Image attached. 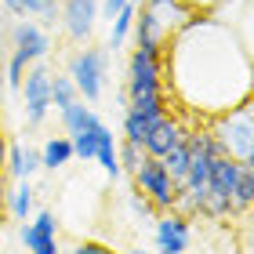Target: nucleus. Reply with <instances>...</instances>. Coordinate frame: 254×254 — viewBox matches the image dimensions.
I'll return each instance as SVG.
<instances>
[{
  "label": "nucleus",
  "mask_w": 254,
  "mask_h": 254,
  "mask_svg": "<svg viewBox=\"0 0 254 254\" xmlns=\"http://www.w3.org/2000/svg\"><path fill=\"white\" fill-rule=\"evenodd\" d=\"M62 15V29L69 40L84 44L91 37V29H95V18H98V0H62L59 7Z\"/></svg>",
  "instance_id": "obj_6"
},
{
  "label": "nucleus",
  "mask_w": 254,
  "mask_h": 254,
  "mask_svg": "<svg viewBox=\"0 0 254 254\" xmlns=\"http://www.w3.org/2000/svg\"><path fill=\"white\" fill-rule=\"evenodd\" d=\"M149 7H164V4H175V0H145Z\"/></svg>",
  "instance_id": "obj_32"
},
{
  "label": "nucleus",
  "mask_w": 254,
  "mask_h": 254,
  "mask_svg": "<svg viewBox=\"0 0 254 254\" xmlns=\"http://www.w3.org/2000/svg\"><path fill=\"white\" fill-rule=\"evenodd\" d=\"M106 76H109V55L98 48H84L73 55L69 62V80H73L76 95H84L87 102H98L106 91Z\"/></svg>",
  "instance_id": "obj_3"
},
{
  "label": "nucleus",
  "mask_w": 254,
  "mask_h": 254,
  "mask_svg": "<svg viewBox=\"0 0 254 254\" xmlns=\"http://www.w3.org/2000/svg\"><path fill=\"white\" fill-rule=\"evenodd\" d=\"M33 225H37V229H44V233H55V236H59V218H55V211H40Z\"/></svg>",
  "instance_id": "obj_25"
},
{
  "label": "nucleus",
  "mask_w": 254,
  "mask_h": 254,
  "mask_svg": "<svg viewBox=\"0 0 254 254\" xmlns=\"http://www.w3.org/2000/svg\"><path fill=\"white\" fill-rule=\"evenodd\" d=\"M131 211H134V214H149V211H153V203H149L145 196L134 192V196H131Z\"/></svg>",
  "instance_id": "obj_27"
},
{
  "label": "nucleus",
  "mask_w": 254,
  "mask_h": 254,
  "mask_svg": "<svg viewBox=\"0 0 254 254\" xmlns=\"http://www.w3.org/2000/svg\"><path fill=\"white\" fill-rule=\"evenodd\" d=\"M18 236H22V244H26L29 254H59V251H62V247H59V236H55V233H44V229H37L33 222L22 225Z\"/></svg>",
  "instance_id": "obj_12"
},
{
  "label": "nucleus",
  "mask_w": 254,
  "mask_h": 254,
  "mask_svg": "<svg viewBox=\"0 0 254 254\" xmlns=\"http://www.w3.org/2000/svg\"><path fill=\"white\" fill-rule=\"evenodd\" d=\"M69 254H109V251L102 247V244H95V240H84V244H80V247H73Z\"/></svg>",
  "instance_id": "obj_26"
},
{
  "label": "nucleus",
  "mask_w": 254,
  "mask_h": 254,
  "mask_svg": "<svg viewBox=\"0 0 254 254\" xmlns=\"http://www.w3.org/2000/svg\"><path fill=\"white\" fill-rule=\"evenodd\" d=\"M22 4H26V15H40L44 22H55L62 0H22Z\"/></svg>",
  "instance_id": "obj_22"
},
{
  "label": "nucleus",
  "mask_w": 254,
  "mask_h": 254,
  "mask_svg": "<svg viewBox=\"0 0 254 254\" xmlns=\"http://www.w3.org/2000/svg\"><path fill=\"white\" fill-rule=\"evenodd\" d=\"M91 120H95V109H91V106H84L80 98H73V102H69V106L62 109V124H65L69 138H73L76 131H84V127H87Z\"/></svg>",
  "instance_id": "obj_19"
},
{
  "label": "nucleus",
  "mask_w": 254,
  "mask_h": 254,
  "mask_svg": "<svg viewBox=\"0 0 254 254\" xmlns=\"http://www.w3.org/2000/svg\"><path fill=\"white\" fill-rule=\"evenodd\" d=\"M69 160H73V142L69 138H48L40 149V167H48V171H59L65 167Z\"/></svg>",
  "instance_id": "obj_14"
},
{
  "label": "nucleus",
  "mask_w": 254,
  "mask_h": 254,
  "mask_svg": "<svg viewBox=\"0 0 254 254\" xmlns=\"http://www.w3.org/2000/svg\"><path fill=\"white\" fill-rule=\"evenodd\" d=\"M218 153L240 160V164H254V124H251V98L240 106L218 113V120L211 127Z\"/></svg>",
  "instance_id": "obj_1"
},
{
  "label": "nucleus",
  "mask_w": 254,
  "mask_h": 254,
  "mask_svg": "<svg viewBox=\"0 0 254 254\" xmlns=\"http://www.w3.org/2000/svg\"><path fill=\"white\" fill-rule=\"evenodd\" d=\"M11 40H15V51H18V55H26L29 62H40L44 55L51 51L48 33H44L37 22H26V18H22L15 29H11Z\"/></svg>",
  "instance_id": "obj_9"
},
{
  "label": "nucleus",
  "mask_w": 254,
  "mask_h": 254,
  "mask_svg": "<svg viewBox=\"0 0 254 254\" xmlns=\"http://www.w3.org/2000/svg\"><path fill=\"white\" fill-rule=\"evenodd\" d=\"M7 211H11L15 222H26L33 214V186H29V178H18L15 189L7 192Z\"/></svg>",
  "instance_id": "obj_15"
},
{
  "label": "nucleus",
  "mask_w": 254,
  "mask_h": 254,
  "mask_svg": "<svg viewBox=\"0 0 254 254\" xmlns=\"http://www.w3.org/2000/svg\"><path fill=\"white\" fill-rule=\"evenodd\" d=\"M131 4H138V7H142V4H145V0H131Z\"/></svg>",
  "instance_id": "obj_34"
},
{
  "label": "nucleus",
  "mask_w": 254,
  "mask_h": 254,
  "mask_svg": "<svg viewBox=\"0 0 254 254\" xmlns=\"http://www.w3.org/2000/svg\"><path fill=\"white\" fill-rule=\"evenodd\" d=\"M189 247V218L178 211H164L156 218V251L160 254H186Z\"/></svg>",
  "instance_id": "obj_7"
},
{
  "label": "nucleus",
  "mask_w": 254,
  "mask_h": 254,
  "mask_svg": "<svg viewBox=\"0 0 254 254\" xmlns=\"http://www.w3.org/2000/svg\"><path fill=\"white\" fill-rule=\"evenodd\" d=\"M164 117H167V113H164ZM156 120H160V117H153V113H142V109H131V106H127V113H124V142L142 145Z\"/></svg>",
  "instance_id": "obj_11"
},
{
  "label": "nucleus",
  "mask_w": 254,
  "mask_h": 254,
  "mask_svg": "<svg viewBox=\"0 0 254 254\" xmlns=\"http://www.w3.org/2000/svg\"><path fill=\"white\" fill-rule=\"evenodd\" d=\"M95 160L102 164V171L117 182L120 178V156H117V142H113V131L109 127H102V134H98V145H95Z\"/></svg>",
  "instance_id": "obj_13"
},
{
  "label": "nucleus",
  "mask_w": 254,
  "mask_h": 254,
  "mask_svg": "<svg viewBox=\"0 0 254 254\" xmlns=\"http://www.w3.org/2000/svg\"><path fill=\"white\" fill-rule=\"evenodd\" d=\"M182 138H186V127H182L175 117H160L156 124H153V131L145 134V142H142V149H145V156H164L167 149H175Z\"/></svg>",
  "instance_id": "obj_8"
},
{
  "label": "nucleus",
  "mask_w": 254,
  "mask_h": 254,
  "mask_svg": "<svg viewBox=\"0 0 254 254\" xmlns=\"http://www.w3.org/2000/svg\"><path fill=\"white\" fill-rule=\"evenodd\" d=\"M37 167H40V153H37V149H26V145H11V149H7L4 171H11L15 178L37 175Z\"/></svg>",
  "instance_id": "obj_10"
},
{
  "label": "nucleus",
  "mask_w": 254,
  "mask_h": 254,
  "mask_svg": "<svg viewBox=\"0 0 254 254\" xmlns=\"http://www.w3.org/2000/svg\"><path fill=\"white\" fill-rule=\"evenodd\" d=\"M59 254H69V251H59Z\"/></svg>",
  "instance_id": "obj_35"
},
{
  "label": "nucleus",
  "mask_w": 254,
  "mask_h": 254,
  "mask_svg": "<svg viewBox=\"0 0 254 254\" xmlns=\"http://www.w3.org/2000/svg\"><path fill=\"white\" fill-rule=\"evenodd\" d=\"M134 11H138V4H124L117 15L109 18V22H113V33H109V48H113V51L124 48L127 33H131V26H134Z\"/></svg>",
  "instance_id": "obj_20"
},
{
  "label": "nucleus",
  "mask_w": 254,
  "mask_h": 254,
  "mask_svg": "<svg viewBox=\"0 0 254 254\" xmlns=\"http://www.w3.org/2000/svg\"><path fill=\"white\" fill-rule=\"evenodd\" d=\"M7 211V192H4V178H0V214Z\"/></svg>",
  "instance_id": "obj_31"
},
{
  "label": "nucleus",
  "mask_w": 254,
  "mask_h": 254,
  "mask_svg": "<svg viewBox=\"0 0 254 254\" xmlns=\"http://www.w3.org/2000/svg\"><path fill=\"white\" fill-rule=\"evenodd\" d=\"M18 91H22V102H26V124L29 127L44 124V117H48V109H51V69L33 62L26 69V76H22Z\"/></svg>",
  "instance_id": "obj_5"
},
{
  "label": "nucleus",
  "mask_w": 254,
  "mask_h": 254,
  "mask_svg": "<svg viewBox=\"0 0 254 254\" xmlns=\"http://www.w3.org/2000/svg\"><path fill=\"white\" fill-rule=\"evenodd\" d=\"M102 127H106V124L95 117V120L84 127V131H76L73 138H69V142H73V156H80V160H95V145H98Z\"/></svg>",
  "instance_id": "obj_17"
},
{
  "label": "nucleus",
  "mask_w": 254,
  "mask_h": 254,
  "mask_svg": "<svg viewBox=\"0 0 254 254\" xmlns=\"http://www.w3.org/2000/svg\"><path fill=\"white\" fill-rule=\"evenodd\" d=\"M73 98H76L73 80H69V76H62V73H51V106H55V109H65Z\"/></svg>",
  "instance_id": "obj_21"
},
{
  "label": "nucleus",
  "mask_w": 254,
  "mask_h": 254,
  "mask_svg": "<svg viewBox=\"0 0 254 254\" xmlns=\"http://www.w3.org/2000/svg\"><path fill=\"white\" fill-rule=\"evenodd\" d=\"M160 164H164V171L171 175V182L182 189V182H186V171H189V149H186V138H182L175 149H167V153L160 156Z\"/></svg>",
  "instance_id": "obj_16"
},
{
  "label": "nucleus",
  "mask_w": 254,
  "mask_h": 254,
  "mask_svg": "<svg viewBox=\"0 0 254 254\" xmlns=\"http://www.w3.org/2000/svg\"><path fill=\"white\" fill-rule=\"evenodd\" d=\"M117 156H120V171H131V175H134V167L142 164L145 149L134 145V142H124V145H117Z\"/></svg>",
  "instance_id": "obj_23"
},
{
  "label": "nucleus",
  "mask_w": 254,
  "mask_h": 254,
  "mask_svg": "<svg viewBox=\"0 0 254 254\" xmlns=\"http://www.w3.org/2000/svg\"><path fill=\"white\" fill-rule=\"evenodd\" d=\"M4 160H7V138L0 134V178H4Z\"/></svg>",
  "instance_id": "obj_29"
},
{
  "label": "nucleus",
  "mask_w": 254,
  "mask_h": 254,
  "mask_svg": "<svg viewBox=\"0 0 254 254\" xmlns=\"http://www.w3.org/2000/svg\"><path fill=\"white\" fill-rule=\"evenodd\" d=\"M127 254H149V251L145 247H134V251H127Z\"/></svg>",
  "instance_id": "obj_33"
},
{
  "label": "nucleus",
  "mask_w": 254,
  "mask_h": 254,
  "mask_svg": "<svg viewBox=\"0 0 254 254\" xmlns=\"http://www.w3.org/2000/svg\"><path fill=\"white\" fill-rule=\"evenodd\" d=\"M160 55H164V48H134L131 62H127V91H124L127 102L164 95V69H160Z\"/></svg>",
  "instance_id": "obj_2"
},
{
  "label": "nucleus",
  "mask_w": 254,
  "mask_h": 254,
  "mask_svg": "<svg viewBox=\"0 0 254 254\" xmlns=\"http://www.w3.org/2000/svg\"><path fill=\"white\" fill-rule=\"evenodd\" d=\"M134 186L138 192L145 196L149 203L156 207V211H171L175 207V196H178V186L171 182V175L164 171V164H160L156 156H142V164L134 167Z\"/></svg>",
  "instance_id": "obj_4"
},
{
  "label": "nucleus",
  "mask_w": 254,
  "mask_h": 254,
  "mask_svg": "<svg viewBox=\"0 0 254 254\" xmlns=\"http://www.w3.org/2000/svg\"><path fill=\"white\" fill-rule=\"evenodd\" d=\"M124 4H131V0H102V15H106V18H113V15H117V11H120Z\"/></svg>",
  "instance_id": "obj_28"
},
{
  "label": "nucleus",
  "mask_w": 254,
  "mask_h": 254,
  "mask_svg": "<svg viewBox=\"0 0 254 254\" xmlns=\"http://www.w3.org/2000/svg\"><path fill=\"white\" fill-rule=\"evenodd\" d=\"M251 203H254V164H244L233 186V211H247Z\"/></svg>",
  "instance_id": "obj_18"
},
{
  "label": "nucleus",
  "mask_w": 254,
  "mask_h": 254,
  "mask_svg": "<svg viewBox=\"0 0 254 254\" xmlns=\"http://www.w3.org/2000/svg\"><path fill=\"white\" fill-rule=\"evenodd\" d=\"M29 65H33V62L26 59V55L15 51V55H11V62H7V84H11V87H22V76H26Z\"/></svg>",
  "instance_id": "obj_24"
},
{
  "label": "nucleus",
  "mask_w": 254,
  "mask_h": 254,
  "mask_svg": "<svg viewBox=\"0 0 254 254\" xmlns=\"http://www.w3.org/2000/svg\"><path fill=\"white\" fill-rule=\"evenodd\" d=\"M182 4L192 11V7H211V4H218V0H182Z\"/></svg>",
  "instance_id": "obj_30"
}]
</instances>
